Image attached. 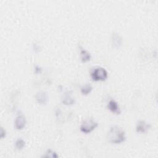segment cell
Returning a JSON list of instances; mask_svg holds the SVG:
<instances>
[{
  "label": "cell",
  "instance_id": "cell-1",
  "mask_svg": "<svg viewBox=\"0 0 158 158\" xmlns=\"http://www.w3.org/2000/svg\"><path fill=\"white\" fill-rule=\"evenodd\" d=\"M107 139L112 144H120L126 139L125 133L120 127H111L107 133Z\"/></svg>",
  "mask_w": 158,
  "mask_h": 158
},
{
  "label": "cell",
  "instance_id": "cell-12",
  "mask_svg": "<svg viewBox=\"0 0 158 158\" xmlns=\"http://www.w3.org/2000/svg\"><path fill=\"white\" fill-rule=\"evenodd\" d=\"M59 156L57 154L52 151V149H48L45 154L42 156V157H52V158H57Z\"/></svg>",
  "mask_w": 158,
  "mask_h": 158
},
{
  "label": "cell",
  "instance_id": "cell-16",
  "mask_svg": "<svg viewBox=\"0 0 158 158\" xmlns=\"http://www.w3.org/2000/svg\"><path fill=\"white\" fill-rule=\"evenodd\" d=\"M33 49H34V51H36V52L40 51V47H39V46L37 45L36 44H33Z\"/></svg>",
  "mask_w": 158,
  "mask_h": 158
},
{
  "label": "cell",
  "instance_id": "cell-13",
  "mask_svg": "<svg viewBox=\"0 0 158 158\" xmlns=\"http://www.w3.org/2000/svg\"><path fill=\"white\" fill-rule=\"evenodd\" d=\"M15 146L18 150H21L25 147V142L22 139H20V138L17 139L15 142Z\"/></svg>",
  "mask_w": 158,
  "mask_h": 158
},
{
  "label": "cell",
  "instance_id": "cell-15",
  "mask_svg": "<svg viewBox=\"0 0 158 158\" xmlns=\"http://www.w3.org/2000/svg\"><path fill=\"white\" fill-rule=\"evenodd\" d=\"M42 70H43L40 67H39L38 65H35V72L36 73H41L42 72Z\"/></svg>",
  "mask_w": 158,
  "mask_h": 158
},
{
  "label": "cell",
  "instance_id": "cell-9",
  "mask_svg": "<svg viewBox=\"0 0 158 158\" xmlns=\"http://www.w3.org/2000/svg\"><path fill=\"white\" fill-rule=\"evenodd\" d=\"M112 44L114 48H119L122 45V38L117 33H113L112 35Z\"/></svg>",
  "mask_w": 158,
  "mask_h": 158
},
{
  "label": "cell",
  "instance_id": "cell-10",
  "mask_svg": "<svg viewBox=\"0 0 158 158\" xmlns=\"http://www.w3.org/2000/svg\"><path fill=\"white\" fill-rule=\"evenodd\" d=\"M80 57H81V62L85 63L89 61L91 58V56L90 53L86 50L83 49L81 46H80Z\"/></svg>",
  "mask_w": 158,
  "mask_h": 158
},
{
  "label": "cell",
  "instance_id": "cell-5",
  "mask_svg": "<svg viewBox=\"0 0 158 158\" xmlns=\"http://www.w3.org/2000/svg\"><path fill=\"white\" fill-rule=\"evenodd\" d=\"M150 123H147L144 120H139L136 125V131L138 133H145L151 128Z\"/></svg>",
  "mask_w": 158,
  "mask_h": 158
},
{
  "label": "cell",
  "instance_id": "cell-4",
  "mask_svg": "<svg viewBox=\"0 0 158 158\" xmlns=\"http://www.w3.org/2000/svg\"><path fill=\"white\" fill-rule=\"evenodd\" d=\"M27 123V120L23 114H19L14 121V127L17 130H20L25 128Z\"/></svg>",
  "mask_w": 158,
  "mask_h": 158
},
{
  "label": "cell",
  "instance_id": "cell-8",
  "mask_svg": "<svg viewBox=\"0 0 158 158\" xmlns=\"http://www.w3.org/2000/svg\"><path fill=\"white\" fill-rule=\"evenodd\" d=\"M107 108L109 110L117 114H120L121 113V110L118 105V103L114 99L109 100L107 104Z\"/></svg>",
  "mask_w": 158,
  "mask_h": 158
},
{
  "label": "cell",
  "instance_id": "cell-3",
  "mask_svg": "<svg viewBox=\"0 0 158 158\" xmlns=\"http://www.w3.org/2000/svg\"><path fill=\"white\" fill-rule=\"evenodd\" d=\"M98 126V123L95 122L94 120L89 118L85 120L81 125L80 130V131L85 134H88L93 131Z\"/></svg>",
  "mask_w": 158,
  "mask_h": 158
},
{
  "label": "cell",
  "instance_id": "cell-7",
  "mask_svg": "<svg viewBox=\"0 0 158 158\" xmlns=\"http://www.w3.org/2000/svg\"><path fill=\"white\" fill-rule=\"evenodd\" d=\"M72 91H68L65 93L62 98V102L64 104L67 106H71L75 103V99L72 96Z\"/></svg>",
  "mask_w": 158,
  "mask_h": 158
},
{
  "label": "cell",
  "instance_id": "cell-2",
  "mask_svg": "<svg viewBox=\"0 0 158 158\" xmlns=\"http://www.w3.org/2000/svg\"><path fill=\"white\" fill-rule=\"evenodd\" d=\"M93 81H104L107 78V72L102 67H96L92 70L90 74Z\"/></svg>",
  "mask_w": 158,
  "mask_h": 158
},
{
  "label": "cell",
  "instance_id": "cell-6",
  "mask_svg": "<svg viewBox=\"0 0 158 158\" xmlns=\"http://www.w3.org/2000/svg\"><path fill=\"white\" fill-rule=\"evenodd\" d=\"M35 99L40 104L46 105L48 100V93L44 91H38L35 94Z\"/></svg>",
  "mask_w": 158,
  "mask_h": 158
},
{
  "label": "cell",
  "instance_id": "cell-11",
  "mask_svg": "<svg viewBox=\"0 0 158 158\" xmlns=\"http://www.w3.org/2000/svg\"><path fill=\"white\" fill-rule=\"evenodd\" d=\"M93 90V87L89 83H86L82 86L80 88V92L83 95H87L91 92Z\"/></svg>",
  "mask_w": 158,
  "mask_h": 158
},
{
  "label": "cell",
  "instance_id": "cell-14",
  "mask_svg": "<svg viewBox=\"0 0 158 158\" xmlns=\"http://www.w3.org/2000/svg\"><path fill=\"white\" fill-rule=\"evenodd\" d=\"M6 131L3 127H1V138L3 139L4 137H6Z\"/></svg>",
  "mask_w": 158,
  "mask_h": 158
}]
</instances>
